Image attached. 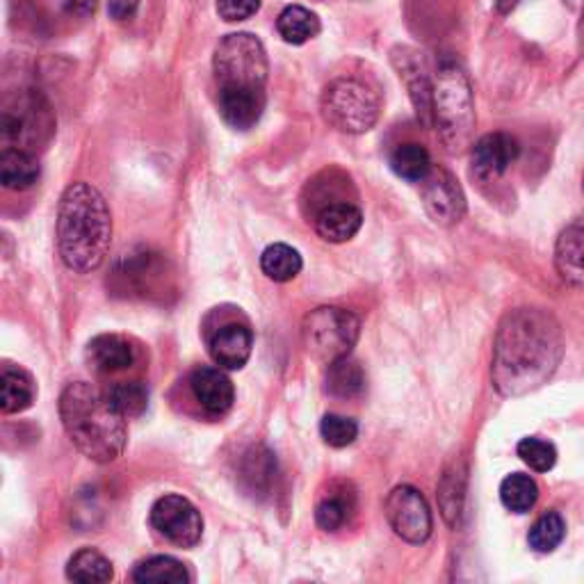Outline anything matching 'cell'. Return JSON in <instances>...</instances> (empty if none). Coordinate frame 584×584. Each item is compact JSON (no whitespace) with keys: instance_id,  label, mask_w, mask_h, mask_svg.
<instances>
[{"instance_id":"obj_1","label":"cell","mask_w":584,"mask_h":584,"mask_svg":"<svg viewBox=\"0 0 584 584\" xmlns=\"http://www.w3.org/2000/svg\"><path fill=\"white\" fill-rule=\"evenodd\" d=\"M562 357L564 336L559 322L544 309H517L498 326L490 377L500 395L521 397L542 388Z\"/></svg>"},{"instance_id":"obj_2","label":"cell","mask_w":584,"mask_h":584,"mask_svg":"<svg viewBox=\"0 0 584 584\" xmlns=\"http://www.w3.org/2000/svg\"><path fill=\"white\" fill-rule=\"evenodd\" d=\"M112 218L103 195L89 183L69 185L58 208V249L69 270L95 272L110 251Z\"/></svg>"},{"instance_id":"obj_3","label":"cell","mask_w":584,"mask_h":584,"mask_svg":"<svg viewBox=\"0 0 584 584\" xmlns=\"http://www.w3.org/2000/svg\"><path fill=\"white\" fill-rule=\"evenodd\" d=\"M60 418L66 436L87 459L110 463L122 457L128 440L126 418L97 386L69 384L60 395Z\"/></svg>"},{"instance_id":"obj_4","label":"cell","mask_w":584,"mask_h":584,"mask_svg":"<svg viewBox=\"0 0 584 584\" xmlns=\"http://www.w3.org/2000/svg\"><path fill=\"white\" fill-rule=\"evenodd\" d=\"M434 128L450 153L471 147L475 131V99L469 76L457 62H443L434 78Z\"/></svg>"},{"instance_id":"obj_5","label":"cell","mask_w":584,"mask_h":584,"mask_svg":"<svg viewBox=\"0 0 584 584\" xmlns=\"http://www.w3.org/2000/svg\"><path fill=\"white\" fill-rule=\"evenodd\" d=\"M322 116L332 128L349 135L368 133L380 120V97L363 80L338 78L322 95Z\"/></svg>"},{"instance_id":"obj_6","label":"cell","mask_w":584,"mask_h":584,"mask_svg":"<svg viewBox=\"0 0 584 584\" xmlns=\"http://www.w3.org/2000/svg\"><path fill=\"white\" fill-rule=\"evenodd\" d=\"M361 334V322L352 311L338 307H322L307 315L301 338L307 352L326 365L352 355Z\"/></svg>"},{"instance_id":"obj_7","label":"cell","mask_w":584,"mask_h":584,"mask_svg":"<svg viewBox=\"0 0 584 584\" xmlns=\"http://www.w3.org/2000/svg\"><path fill=\"white\" fill-rule=\"evenodd\" d=\"M213 72L218 89L224 87H261L268 83V53L263 41L251 33L226 35L215 49Z\"/></svg>"},{"instance_id":"obj_8","label":"cell","mask_w":584,"mask_h":584,"mask_svg":"<svg viewBox=\"0 0 584 584\" xmlns=\"http://www.w3.org/2000/svg\"><path fill=\"white\" fill-rule=\"evenodd\" d=\"M206 345L213 361L224 370H240L247 365L251 349H253V334L249 322L238 315H226V311L215 309L206 318Z\"/></svg>"},{"instance_id":"obj_9","label":"cell","mask_w":584,"mask_h":584,"mask_svg":"<svg viewBox=\"0 0 584 584\" xmlns=\"http://www.w3.org/2000/svg\"><path fill=\"white\" fill-rule=\"evenodd\" d=\"M151 525L178 548H195L201 542L203 519L199 509L183 496H162L151 507Z\"/></svg>"},{"instance_id":"obj_10","label":"cell","mask_w":584,"mask_h":584,"mask_svg":"<svg viewBox=\"0 0 584 584\" xmlns=\"http://www.w3.org/2000/svg\"><path fill=\"white\" fill-rule=\"evenodd\" d=\"M386 519L397 536L409 544H425L432 534V511L418 488L402 484L390 490L386 500Z\"/></svg>"},{"instance_id":"obj_11","label":"cell","mask_w":584,"mask_h":584,"mask_svg":"<svg viewBox=\"0 0 584 584\" xmlns=\"http://www.w3.org/2000/svg\"><path fill=\"white\" fill-rule=\"evenodd\" d=\"M423 206L427 215L440 226H455L465 215V197L461 185L448 170L432 167L423 181Z\"/></svg>"},{"instance_id":"obj_12","label":"cell","mask_w":584,"mask_h":584,"mask_svg":"<svg viewBox=\"0 0 584 584\" xmlns=\"http://www.w3.org/2000/svg\"><path fill=\"white\" fill-rule=\"evenodd\" d=\"M393 64L409 89L418 120L425 128H434V83L427 76L423 60L411 49H395Z\"/></svg>"},{"instance_id":"obj_13","label":"cell","mask_w":584,"mask_h":584,"mask_svg":"<svg viewBox=\"0 0 584 584\" xmlns=\"http://www.w3.org/2000/svg\"><path fill=\"white\" fill-rule=\"evenodd\" d=\"M519 153L517 137L509 133H488L473 145V174L482 181L500 178L517 162Z\"/></svg>"},{"instance_id":"obj_14","label":"cell","mask_w":584,"mask_h":584,"mask_svg":"<svg viewBox=\"0 0 584 584\" xmlns=\"http://www.w3.org/2000/svg\"><path fill=\"white\" fill-rule=\"evenodd\" d=\"M218 108L222 120L236 131H249L261 122L265 110V89L261 87H224L218 89Z\"/></svg>"},{"instance_id":"obj_15","label":"cell","mask_w":584,"mask_h":584,"mask_svg":"<svg viewBox=\"0 0 584 584\" xmlns=\"http://www.w3.org/2000/svg\"><path fill=\"white\" fill-rule=\"evenodd\" d=\"M197 402L213 415H224L236 402V388L224 368H197L190 380Z\"/></svg>"},{"instance_id":"obj_16","label":"cell","mask_w":584,"mask_h":584,"mask_svg":"<svg viewBox=\"0 0 584 584\" xmlns=\"http://www.w3.org/2000/svg\"><path fill=\"white\" fill-rule=\"evenodd\" d=\"M555 268L562 282L584 288V218L559 233L555 245Z\"/></svg>"},{"instance_id":"obj_17","label":"cell","mask_w":584,"mask_h":584,"mask_svg":"<svg viewBox=\"0 0 584 584\" xmlns=\"http://www.w3.org/2000/svg\"><path fill=\"white\" fill-rule=\"evenodd\" d=\"M363 226V213L347 201H332L320 208V213L315 215V231L318 236L326 243H347L352 240Z\"/></svg>"},{"instance_id":"obj_18","label":"cell","mask_w":584,"mask_h":584,"mask_svg":"<svg viewBox=\"0 0 584 584\" xmlns=\"http://www.w3.org/2000/svg\"><path fill=\"white\" fill-rule=\"evenodd\" d=\"M41 120H49V112L37 108V99H23L16 108L3 112V139L28 151V145L41 131Z\"/></svg>"},{"instance_id":"obj_19","label":"cell","mask_w":584,"mask_h":584,"mask_svg":"<svg viewBox=\"0 0 584 584\" xmlns=\"http://www.w3.org/2000/svg\"><path fill=\"white\" fill-rule=\"evenodd\" d=\"M135 361V352L126 338L116 334H101L87 345V363L103 375L128 370Z\"/></svg>"},{"instance_id":"obj_20","label":"cell","mask_w":584,"mask_h":584,"mask_svg":"<svg viewBox=\"0 0 584 584\" xmlns=\"http://www.w3.org/2000/svg\"><path fill=\"white\" fill-rule=\"evenodd\" d=\"M41 174L39 160L26 151L16 147H5L0 153V181L8 190H28L37 183Z\"/></svg>"},{"instance_id":"obj_21","label":"cell","mask_w":584,"mask_h":584,"mask_svg":"<svg viewBox=\"0 0 584 584\" xmlns=\"http://www.w3.org/2000/svg\"><path fill=\"white\" fill-rule=\"evenodd\" d=\"M35 402V382L26 370L5 365L0 375V409L3 413H21Z\"/></svg>"},{"instance_id":"obj_22","label":"cell","mask_w":584,"mask_h":584,"mask_svg":"<svg viewBox=\"0 0 584 584\" xmlns=\"http://www.w3.org/2000/svg\"><path fill=\"white\" fill-rule=\"evenodd\" d=\"M276 30L286 44L301 46V44H307L320 35L322 23H320L315 12L301 8V5H290L282 14H278Z\"/></svg>"},{"instance_id":"obj_23","label":"cell","mask_w":584,"mask_h":584,"mask_svg":"<svg viewBox=\"0 0 584 584\" xmlns=\"http://www.w3.org/2000/svg\"><path fill=\"white\" fill-rule=\"evenodd\" d=\"M430 151L418 142H405L390 156V170L409 183H423L432 172Z\"/></svg>"},{"instance_id":"obj_24","label":"cell","mask_w":584,"mask_h":584,"mask_svg":"<svg viewBox=\"0 0 584 584\" xmlns=\"http://www.w3.org/2000/svg\"><path fill=\"white\" fill-rule=\"evenodd\" d=\"M66 577L74 582H83V584H101V582H110L114 577V571H112L110 559L103 552L95 548H83L69 559Z\"/></svg>"},{"instance_id":"obj_25","label":"cell","mask_w":584,"mask_h":584,"mask_svg":"<svg viewBox=\"0 0 584 584\" xmlns=\"http://www.w3.org/2000/svg\"><path fill=\"white\" fill-rule=\"evenodd\" d=\"M261 268L265 272L268 278L276 284H286L293 282V278L301 272L303 261L297 249H293L290 245H270L263 256H261Z\"/></svg>"},{"instance_id":"obj_26","label":"cell","mask_w":584,"mask_h":584,"mask_svg":"<svg viewBox=\"0 0 584 584\" xmlns=\"http://www.w3.org/2000/svg\"><path fill=\"white\" fill-rule=\"evenodd\" d=\"M133 580L135 582H176L185 584L190 582V573L185 569L178 559L167 557V555H156L149 559H142L135 569H133Z\"/></svg>"},{"instance_id":"obj_27","label":"cell","mask_w":584,"mask_h":584,"mask_svg":"<svg viewBox=\"0 0 584 584\" xmlns=\"http://www.w3.org/2000/svg\"><path fill=\"white\" fill-rule=\"evenodd\" d=\"M365 388V375L355 359H340L326 372V390L334 397H357Z\"/></svg>"},{"instance_id":"obj_28","label":"cell","mask_w":584,"mask_h":584,"mask_svg":"<svg viewBox=\"0 0 584 584\" xmlns=\"http://www.w3.org/2000/svg\"><path fill=\"white\" fill-rule=\"evenodd\" d=\"M500 500L513 513H527L539 500V486L523 473H511L500 484Z\"/></svg>"},{"instance_id":"obj_29","label":"cell","mask_w":584,"mask_h":584,"mask_svg":"<svg viewBox=\"0 0 584 584\" xmlns=\"http://www.w3.org/2000/svg\"><path fill=\"white\" fill-rule=\"evenodd\" d=\"M567 536V523L559 517L557 511H546L542 519H536V523L530 527L527 544L534 552L548 555L559 548V544L564 542Z\"/></svg>"},{"instance_id":"obj_30","label":"cell","mask_w":584,"mask_h":584,"mask_svg":"<svg viewBox=\"0 0 584 584\" xmlns=\"http://www.w3.org/2000/svg\"><path fill=\"white\" fill-rule=\"evenodd\" d=\"M345 490H334V494L324 496L315 507V523L324 532H338L347 521L349 513L355 509L352 496H343Z\"/></svg>"},{"instance_id":"obj_31","label":"cell","mask_w":584,"mask_h":584,"mask_svg":"<svg viewBox=\"0 0 584 584\" xmlns=\"http://www.w3.org/2000/svg\"><path fill=\"white\" fill-rule=\"evenodd\" d=\"M160 274H162V270L156 268L153 256H147V253L139 256V259H135V261H131V265L126 263L124 270L116 272V276H120L124 282L122 286H126L128 282L135 284L131 288V295H145V297L151 295V290L158 286Z\"/></svg>"},{"instance_id":"obj_32","label":"cell","mask_w":584,"mask_h":584,"mask_svg":"<svg viewBox=\"0 0 584 584\" xmlns=\"http://www.w3.org/2000/svg\"><path fill=\"white\" fill-rule=\"evenodd\" d=\"M110 400L126 420L137 418L147 411L149 405V390L142 382H122L116 384L110 393Z\"/></svg>"},{"instance_id":"obj_33","label":"cell","mask_w":584,"mask_h":584,"mask_svg":"<svg viewBox=\"0 0 584 584\" xmlns=\"http://www.w3.org/2000/svg\"><path fill=\"white\" fill-rule=\"evenodd\" d=\"M320 434L324 438L326 446L332 448H347L352 446L359 436V425L357 420L338 415V413H326L320 423Z\"/></svg>"},{"instance_id":"obj_34","label":"cell","mask_w":584,"mask_h":584,"mask_svg":"<svg viewBox=\"0 0 584 584\" xmlns=\"http://www.w3.org/2000/svg\"><path fill=\"white\" fill-rule=\"evenodd\" d=\"M523 463H527L536 473H548L557 463V450L550 440H544L539 436H527L519 443L517 448Z\"/></svg>"},{"instance_id":"obj_35","label":"cell","mask_w":584,"mask_h":584,"mask_svg":"<svg viewBox=\"0 0 584 584\" xmlns=\"http://www.w3.org/2000/svg\"><path fill=\"white\" fill-rule=\"evenodd\" d=\"M438 502L443 509V517L455 527L459 525V517L463 509V475L459 471L446 473L438 486Z\"/></svg>"},{"instance_id":"obj_36","label":"cell","mask_w":584,"mask_h":584,"mask_svg":"<svg viewBox=\"0 0 584 584\" xmlns=\"http://www.w3.org/2000/svg\"><path fill=\"white\" fill-rule=\"evenodd\" d=\"M263 0H218V14L226 23H238L251 18L261 10Z\"/></svg>"},{"instance_id":"obj_37","label":"cell","mask_w":584,"mask_h":584,"mask_svg":"<svg viewBox=\"0 0 584 584\" xmlns=\"http://www.w3.org/2000/svg\"><path fill=\"white\" fill-rule=\"evenodd\" d=\"M62 5L72 16L85 18V16H91L97 12L99 0H62Z\"/></svg>"},{"instance_id":"obj_38","label":"cell","mask_w":584,"mask_h":584,"mask_svg":"<svg viewBox=\"0 0 584 584\" xmlns=\"http://www.w3.org/2000/svg\"><path fill=\"white\" fill-rule=\"evenodd\" d=\"M137 5H139V0H108V12L116 21H124V18H131L135 14Z\"/></svg>"},{"instance_id":"obj_39","label":"cell","mask_w":584,"mask_h":584,"mask_svg":"<svg viewBox=\"0 0 584 584\" xmlns=\"http://www.w3.org/2000/svg\"><path fill=\"white\" fill-rule=\"evenodd\" d=\"M577 46H580V53L584 55V8L580 12V23H577Z\"/></svg>"},{"instance_id":"obj_40","label":"cell","mask_w":584,"mask_h":584,"mask_svg":"<svg viewBox=\"0 0 584 584\" xmlns=\"http://www.w3.org/2000/svg\"><path fill=\"white\" fill-rule=\"evenodd\" d=\"M564 5H567L569 10H573V12H582L584 0H564Z\"/></svg>"}]
</instances>
